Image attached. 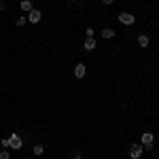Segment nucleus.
<instances>
[{
    "instance_id": "8",
    "label": "nucleus",
    "mask_w": 159,
    "mask_h": 159,
    "mask_svg": "<svg viewBox=\"0 0 159 159\" xmlns=\"http://www.w3.org/2000/svg\"><path fill=\"white\" fill-rule=\"evenodd\" d=\"M102 38H115V30L104 28V30H102Z\"/></svg>"
},
{
    "instance_id": "16",
    "label": "nucleus",
    "mask_w": 159,
    "mask_h": 159,
    "mask_svg": "<svg viewBox=\"0 0 159 159\" xmlns=\"http://www.w3.org/2000/svg\"><path fill=\"white\" fill-rule=\"evenodd\" d=\"M0 144H2L4 148H9V138H2V140H0Z\"/></svg>"
},
{
    "instance_id": "7",
    "label": "nucleus",
    "mask_w": 159,
    "mask_h": 159,
    "mask_svg": "<svg viewBox=\"0 0 159 159\" xmlns=\"http://www.w3.org/2000/svg\"><path fill=\"white\" fill-rule=\"evenodd\" d=\"M96 49V40L93 38H85V51H93Z\"/></svg>"
},
{
    "instance_id": "1",
    "label": "nucleus",
    "mask_w": 159,
    "mask_h": 159,
    "mask_svg": "<svg viewBox=\"0 0 159 159\" xmlns=\"http://www.w3.org/2000/svg\"><path fill=\"white\" fill-rule=\"evenodd\" d=\"M140 142H142V147H144V148H153V144H155V136L151 134V132H144L142 138H140Z\"/></svg>"
},
{
    "instance_id": "6",
    "label": "nucleus",
    "mask_w": 159,
    "mask_h": 159,
    "mask_svg": "<svg viewBox=\"0 0 159 159\" xmlns=\"http://www.w3.org/2000/svg\"><path fill=\"white\" fill-rule=\"evenodd\" d=\"M85 72H87L85 64H76V66H74V76H76V79H83Z\"/></svg>"
},
{
    "instance_id": "2",
    "label": "nucleus",
    "mask_w": 159,
    "mask_h": 159,
    "mask_svg": "<svg viewBox=\"0 0 159 159\" xmlns=\"http://www.w3.org/2000/svg\"><path fill=\"white\" fill-rule=\"evenodd\" d=\"M21 144H24V140H21L17 134H11V136H9V148H17V151H19V148H21Z\"/></svg>"
},
{
    "instance_id": "11",
    "label": "nucleus",
    "mask_w": 159,
    "mask_h": 159,
    "mask_svg": "<svg viewBox=\"0 0 159 159\" xmlns=\"http://www.w3.org/2000/svg\"><path fill=\"white\" fill-rule=\"evenodd\" d=\"M43 151H45V147L43 144H36L34 147V155H43Z\"/></svg>"
},
{
    "instance_id": "3",
    "label": "nucleus",
    "mask_w": 159,
    "mask_h": 159,
    "mask_svg": "<svg viewBox=\"0 0 159 159\" xmlns=\"http://www.w3.org/2000/svg\"><path fill=\"white\" fill-rule=\"evenodd\" d=\"M119 21H121L123 25H132L136 21V17L132 13H119Z\"/></svg>"
},
{
    "instance_id": "17",
    "label": "nucleus",
    "mask_w": 159,
    "mask_h": 159,
    "mask_svg": "<svg viewBox=\"0 0 159 159\" xmlns=\"http://www.w3.org/2000/svg\"><path fill=\"white\" fill-rule=\"evenodd\" d=\"M102 2H104V4H112V0H102Z\"/></svg>"
},
{
    "instance_id": "18",
    "label": "nucleus",
    "mask_w": 159,
    "mask_h": 159,
    "mask_svg": "<svg viewBox=\"0 0 159 159\" xmlns=\"http://www.w3.org/2000/svg\"><path fill=\"white\" fill-rule=\"evenodd\" d=\"M0 2H2V0H0Z\"/></svg>"
},
{
    "instance_id": "13",
    "label": "nucleus",
    "mask_w": 159,
    "mask_h": 159,
    "mask_svg": "<svg viewBox=\"0 0 159 159\" xmlns=\"http://www.w3.org/2000/svg\"><path fill=\"white\" fill-rule=\"evenodd\" d=\"M93 32H96V30H93V28H87V30H85L87 38H93Z\"/></svg>"
},
{
    "instance_id": "12",
    "label": "nucleus",
    "mask_w": 159,
    "mask_h": 159,
    "mask_svg": "<svg viewBox=\"0 0 159 159\" xmlns=\"http://www.w3.org/2000/svg\"><path fill=\"white\" fill-rule=\"evenodd\" d=\"M9 157H11L9 151H0V159H9Z\"/></svg>"
},
{
    "instance_id": "4",
    "label": "nucleus",
    "mask_w": 159,
    "mask_h": 159,
    "mask_svg": "<svg viewBox=\"0 0 159 159\" xmlns=\"http://www.w3.org/2000/svg\"><path fill=\"white\" fill-rule=\"evenodd\" d=\"M142 151H144L142 144H134L132 151H129V157H132V159H140V157H142Z\"/></svg>"
},
{
    "instance_id": "14",
    "label": "nucleus",
    "mask_w": 159,
    "mask_h": 159,
    "mask_svg": "<svg viewBox=\"0 0 159 159\" xmlns=\"http://www.w3.org/2000/svg\"><path fill=\"white\" fill-rule=\"evenodd\" d=\"M28 21V17H17V25H24Z\"/></svg>"
},
{
    "instance_id": "10",
    "label": "nucleus",
    "mask_w": 159,
    "mask_h": 159,
    "mask_svg": "<svg viewBox=\"0 0 159 159\" xmlns=\"http://www.w3.org/2000/svg\"><path fill=\"white\" fill-rule=\"evenodd\" d=\"M138 45H140V47H148V36H144V34L138 36Z\"/></svg>"
},
{
    "instance_id": "5",
    "label": "nucleus",
    "mask_w": 159,
    "mask_h": 159,
    "mask_svg": "<svg viewBox=\"0 0 159 159\" xmlns=\"http://www.w3.org/2000/svg\"><path fill=\"white\" fill-rule=\"evenodd\" d=\"M40 17H43V13L36 11V9H32V11L28 13V21H30V24H38V21H40Z\"/></svg>"
},
{
    "instance_id": "9",
    "label": "nucleus",
    "mask_w": 159,
    "mask_h": 159,
    "mask_svg": "<svg viewBox=\"0 0 159 159\" xmlns=\"http://www.w3.org/2000/svg\"><path fill=\"white\" fill-rule=\"evenodd\" d=\"M32 9H34V7H32V2H30V0H24V2H21V11L30 13V11H32Z\"/></svg>"
},
{
    "instance_id": "15",
    "label": "nucleus",
    "mask_w": 159,
    "mask_h": 159,
    "mask_svg": "<svg viewBox=\"0 0 159 159\" xmlns=\"http://www.w3.org/2000/svg\"><path fill=\"white\" fill-rule=\"evenodd\" d=\"M72 159H83V155H81L79 151H72Z\"/></svg>"
}]
</instances>
